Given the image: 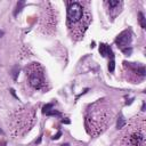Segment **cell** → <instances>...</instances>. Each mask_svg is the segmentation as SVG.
Masks as SVG:
<instances>
[{"mask_svg":"<svg viewBox=\"0 0 146 146\" xmlns=\"http://www.w3.org/2000/svg\"><path fill=\"white\" fill-rule=\"evenodd\" d=\"M89 12L82 3L71 2L67 7V26L74 36H82L90 23Z\"/></svg>","mask_w":146,"mask_h":146,"instance_id":"6da1fadb","label":"cell"},{"mask_svg":"<svg viewBox=\"0 0 146 146\" xmlns=\"http://www.w3.org/2000/svg\"><path fill=\"white\" fill-rule=\"evenodd\" d=\"M29 82L34 89H41L45 85V76L43 70L38 63H32V65L26 69Z\"/></svg>","mask_w":146,"mask_h":146,"instance_id":"7a4b0ae2","label":"cell"},{"mask_svg":"<svg viewBox=\"0 0 146 146\" xmlns=\"http://www.w3.org/2000/svg\"><path fill=\"white\" fill-rule=\"evenodd\" d=\"M145 143V133L144 128H137L126 137V145L127 146H143Z\"/></svg>","mask_w":146,"mask_h":146,"instance_id":"3957f363","label":"cell"},{"mask_svg":"<svg viewBox=\"0 0 146 146\" xmlns=\"http://www.w3.org/2000/svg\"><path fill=\"white\" fill-rule=\"evenodd\" d=\"M131 40H133V38H131L130 31L126 30L118 36V38H116V40H115V43L118 45V47H120V48L122 49V48L128 47V45H130Z\"/></svg>","mask_w":146,"mask_h":146,"instance_id":"277c9868","label":"cell"},{"mask_svg":"<svg viewBox=\"0 0 146 146\" xmlns=\"http://www.w3.org/2000/svg\"><path fill=\"white\" fill-rule=\"evenodd\" d=\"M99 53L103 57L110 56L113 60V56H114V55H113L112 49H111V47L107 46V45H105V43H100L99 45Z\"/></svg>","mask_w":146,"mask_h":146,"instance_id":"5b68a950","label":"cell"},{"mask_svg":"<svg viewBox=\"0 0 146 146\" xmlns=\"http://www.w3.org/2000/svg\"><path fill=\"white\" fill-rule=\"evenodd\" d=\"M24 6H25V1H24V0L18 1L17 5H16V8H15V10H14V16H17V15L22 12V9H23Z\"/></svg>","mask_w":146,"mask_h":146,"instance_id":"8992f818","label":"cell"},{"mask_svg":"<svg viewBox=\"0 0 146 146\" xmlns=\"http://www.w3.org/2000/svg\"><path fill=\"white\" fill-rule=\"evenodd\" d=\"M107 5H109L111 9H114L115 7H119L121 5V1H119V0H110V1H107Z\"/></svg>","mask_w":146,"mask_h":146,"instance_id":"52a82bcc","label":"cell"},{"mask_svg":"<svg viewBox=\"0 0 146 146\" xmlns=\"http://www.w3.org/2000/svg\"><path fill=\"white\" fill-rule=\"evenodd\" d=\"M124 124H126V119H124L123 116H120L119 120H118V123H116V128H118V129H121V128H123Z\"/></svg>","mask_w":146,"mask_h":146,"instance_id":"ba28073f","label":"cell"},{"mask_svg":"<svg viewBox=\"0 0 146 146\" xmlns=\"http://www.w3.org/2000/svg\"><path fill=\"white\" fill-rule=\"evenodd\" d=\"M138 17H139V23H140V25H142V27L145 29L146 27V22H145V16H144V14L139 13L138 14Z\"/></svg>","mask_w":146,"mask_h":146,"instance_id":"9c48e42d","label":"cell"},{"mask_svg":"<svg viewBox=\"0 0 146 146\" xmlns=\"http://www.w3.org/2000/svg\"><path fill=\"white\" fill-rule=\"evenodd\" d=\"M46 115H55V116H61L62 114H61V112H58V111H56V110H50L49 112L46 113Z\"/></svg>","mask_w":146,"mask_h":146,"instance_id":"30bf717a","label":"cell"},{"mask_svg":"<svg viewBox=\"0 0 146 146\" xmlns=\"http://www.w3.org/2000/svg\"><path fill=\"white\" fill-rule=\"evenodd\" d=\"M122 53L124 54V55H127V56H129V55H131V53H133V48L131 47H126V48H122Z\"/></svg>","mask_w":146,"mask_h":146,"instance_id":"8fae6325","label":"cell"},{"mask_svg":"<svg viewBox=\"0 0 146 146\" xmlns=\"http://www.w3.org/2000/svg\"><path fill=\"white\" fill-rule=\"evenodd\" d=\"M51 109H53V104H47V105H45V106L42 107V113L43 114H46V113L49 112Z\"/></svg>","mask_w":146,"mask_h":146,"instance_id":"7c38bea8","label":"cell"},{"mask_svg":"<svg viewBox=\"0 0 146 146\" xmlns=\"http://www.w3.org/2000/svg\"><path fill=\"white\" fill-rule=\"evenodd\" d=\"M18 72H20V69L18 66H15L13 69V79L14 80H17V75H18Z\"/></svg>","mask_w":146,"mask_h":146,"instance_id":"4fadbf2b","label":"cell"},{"mask_svg":"<svg viewBox=\"0 0 146 146\" xmlns=\"http://www.w3.org/2000/svg\"><path fill=\"white\" fill-rule=\"evenodd\" d=\"M114 69H115V63H114V61L113 60H111L109 62V71L110 72H113Z\"/></svg>","mask_w":146,"mask_h":146,"instance_id":"5bb4252c","label":"cell"},{"mask_svg":"<svg viewBox=\"0 0 146 146\" xmlns=\"http://www.w3.org/2000/svg\"><path fill=\"white\" fill-rule=\"evenodd\" d=\"M61 136H62V133H61V131H58V133H57L56 135H55V136H53V137H51V138H53L54 140H57V139H58V138H60Z\"/></svg>","mask_w":146,"mask_h":146,"instance_id":"9a60e30c","label":"cell"},{"mask_svg":"<svg viewBox=\"0 0 146 146\" xmlns=\"http://www.w3.org/2000/svg\"><path fill=\"white\" fill-rule=\"evenodd\" d=\"M62 123H65V124H69V123H70V121H69V120H62Z\"/></svg>","mask_w":146,"mask_h":146,"instance_id":"2e32d148","label":"cell"},{"mask_svg":"<svg viewBox=\"0 0 146 146\" xmlns=\"http://www.w3.org/2000/svg\"><path fill=\"white\" fill-rule=\"evenodd\" d=\"M142 111H145V103H143V107H142Z\"/></svg>","mask_w":146,"mask_h":146,"instance_id":"e0dca14e","label":"cell"},{"mask_svg":"<svg viewBox=\"0 0 146 146\" xmlns=\"http://www.w3.org/2000/svg\"><path fill=\"white\" fill-rule=\"evenodd\" d=\"M61 146H70V144H63V145H61Z\"/></svg>","mask_w":146,"mask_h":146,"instance_id":"ac0fdd59","label":"cell"},{"mask_svg":"<svg viewBox=\"0 0 146 146\" xmlns=\"http://www.w3.org/2000/svg\"><path fill=\"white\" fill-rule=\"evenodd\" d=\"M2 34H3V32H2V31H0V38L2 36Z\"/></svg>","mask_w":146,"mask_h":146,"instance_id":"d6986e66","label":"cell"},{"mask_svg":"<svg viewBox=\"0 0 146 146\" xmlns=\"http://www.w3.org/2000/svg\"><path fill=\"white\" fill-rule=\"evenodd\" d=\"M0 134H2V130H1V129H0Z\"/></svg>","mask_w":146,"mask_h":146,"instance_id":"ffe728a7","label":"cell"}]
</instances>
